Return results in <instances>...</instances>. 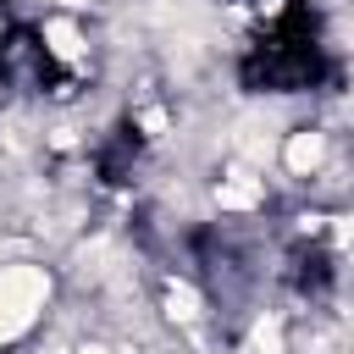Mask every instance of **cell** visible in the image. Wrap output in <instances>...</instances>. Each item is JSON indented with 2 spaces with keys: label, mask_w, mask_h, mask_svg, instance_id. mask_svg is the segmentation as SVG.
Wrapping results in <instances>:
<instances>
[{
  "label": "cell",
  "mask_w": 354,
  "mask_h": 354,
  "mask_svg": "<svg viewBox=\"0 0 354 354\" xmlns=\"http://www.w3.org/2000/svg\"><path fill=\"white\" fill-rule=\"evenodd\" d=\"M44 39H50V50H55V55H66V61L83 50V39H77V28H72V22H50V28H44Z\"/></svg>",
  "instance_id": "5"
},
{
  "label": "cell",
  "mask_w": 354,
  "mask_h": 354,
  "mask_svg": "<svg viewBox=\"0 0 354 354\" xmlns=\"http://www.w3.org/2000/svg\"><path fill=\"white\" fill-rule=\"evenodd\" d=\"M254 354H282V326L277 321H260L254 326Z\"/></svg>",
  "instance_id": "6"
},
{
  "label": "cell",
  "mask_w": 354,
  "mask_h": 354,
  "mask_svg": "<svg viewBox=\"0 0 354 354\" xmlns=\"http://www.w3.org/2000/svg\"><path fill=\"white\" fill-rule=\"evenodd\" d=\"M216 199H221V210H249V205L260 199V183H254V177H221Z\"/></svg>",
  "instance_id": "3"
},
{
  "label": "cell",
  "mask_w": 354,
  "mask_h": 354,
  "mask_svg": "<svg viewBox=\"0 0 354 354\" xmlns=\"http://www.w3.org/2000/svg\"><path fill=\"white\" fill-rule=\"evenodd\" d=\"M50 299V277L39 266H0V343L22 337Z\"/></svg>",
  "instance_id": "1"
},
{
  "label": "cell",
  "mask_w": 354,
  "mask_h": 354,
  "mask_svg": "<svg viewBox=\"0 0 354 354\" xmlns=\"http://www.w3.org/2000/svg\"><path fill=\"white\" fill-rule=\"evenodd\" d=\"M83 354H105V348H83Z\"/></svg>",
  "instance_id": "9"
},
{
  "label": "cell",
  "mask_w": 354,
  "mask_h": 354,
  "mask_svg": "<svg viewBox=\"0 0 354 354\" xmlns=\"http://www.w3.org/2000/svg\"><path fill=\"white\" fill-rule=\"evenodd\" d=\"M321 155H326L321 133H293V138H288V166H293V171H315Z\"/></svg>",
  "instance_id": "2"
},
{
  "label": "cell",
  "mask_w": 354,
  "mask_h": 354,
  "mask_svg": "<svg viewBox=\"0 0 354 354\" xmlns=\"http://www.w3.org/2000/svg\"><path fill=\"white\" fill-rule=\"evenodd\" d=\"M138 122H144V133H166V111H144Z\"/></svg>",
  "instance_id": "7"
},
{
  "label": "cell",
  "mask_w": 354,
  "mask_h": 354,
  "mask_svg": "<svg viewBox=\"0 0 354 354\" xmlns=\"http://www.w3.org/2000/svg\"><path fill=\"white\" fill-rule=\"evenodd\" d=\"M66 6H88V0H66Z\"/></svg>",
  "instance_id": "8"
},
{
  "label": "cell",
  "mask_w": 354,
  "mask_h": 354,
  "mask_svg": "<svg viewBox=\"0 0 354 354\" xmlns=\"http://www.w3.org/2000/svg\"><path fill=\"white\" fill-rule=\"evenodd\" d=\"M166 315H171V321H194V315H199V293H194L188 282H171V288H166Z\"/></svg>",
  "instance_id": "4"
}]
</instances>
